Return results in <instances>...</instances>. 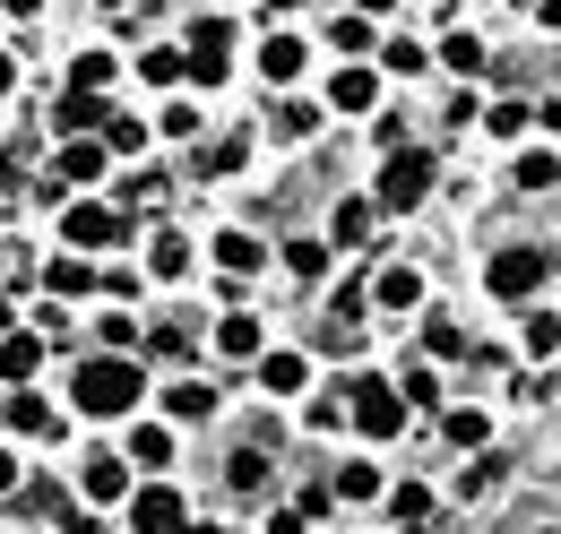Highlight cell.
I'll use <instances>...</instances> for the list:
<instances>
[{"mask_svg": "<svg viewBox=\"0 0 561 534\" xmlns=\"http://www.w3.org/2000/svg\"><path fill=\"white\" fill-rule=\"evenodd\" d=\"M0 491H18V457H0Z\"/></svg>", "mask_w": 561, "mask_h": 534, "instance_id": "cell-46", "label": "cell"}, {"mask_svg": "<svg viewBox=\"0 0 561 534\" xmlns=\"http://www.w3.org/2000/svg\"><path fill=\"white\" fill-rule=\"evenodd\" d=\"M545 251H527V242H510V251H501V259L484 267V285L492 293H501V302H527V293H536V285H545Z\"/></svg>", "mask_w": 561, "mask_h": 534, "instance_id": "cell-4", "label": "cell"}, {"mask_svg": "<svg viewBox=\"0 0 561 534\" xmlns=\"http://www.w3.org/2000/svg\"><path fill=\"white\" fill-rule=\"evenodd\" d=\"M104 147H130V155H139L147 130H139V121H104Z\"/></svg>", "mask_w": 561, "mask_h": 534, "instance_id": "cell-41", "label": "cell"}, {"mask_svg": "<svg viewBox=\"0 0 561 534\" xmlns=\"http://www.w3.org/2000/svg\"><path fill=\"white\" fill-rule=\"evenodd\" d=\"M380 61L398 69V78H423V44H407V35H398V44H389V53H380Z\"/></svg>", "mask_w": 561, "mask_h": 534, "instance_id": "cell-37", "label": "cell"}, {"mask_svg": "<svg viewBox=\"0 0 561 534\" xmlns=\"http://www.w3.org/2000/svg\"><path fill=\"white\" fill-rule=\"evenodd\" d=\"M260 78H268V86H294V78H302V35H268V44H260Z\"/></svg>", "mask_w": 561, "mask_h": 534, "instance_id": "cell-8", "label": "cell"}, {"mask_svg": "<svg viewBox=\"0 0 561 534\" xmlns=\"http://www.w3.org/2000/svg\"><path fill=\"white\" fill-rule=\"evenodd\" d=\"M44 285H53V293H87L95 276H87V259H53V267H44Z\"/></svg>", "mask_w": 561, "mask_h": 534, "instance_id": "cell-33", "label": "cell"}, {"mask_svg": "<svg viewBox=\"0 0 561 534\" xmlns=\"http://www.w3.org/2000/svg\"><path fill=\"white\" fill-rule=\"evenodd\" d=\"M122 233H130L122 207H61V242H70V251H104V242H122Z\"/></svg>", "mask_w": 561, "mask_h": 534, "instance_id": "cell-5", "label": "cell"}, {"mask_svg": "<svg viewBox=\"0 0 561 534\" xmlns=\"http://www.w3.org/2000/svg\"><path fill=\"white\" fill-rule=\"evenodd\" d=\"M398 388H407V405H432V397H440V380H432V371H407Z\"/></svg>", "mask_w": 561, "mask_h": 534, "instance_id": "cell-43", "label": "cell"}, {"mask_svg": "<svg viewBox=\"0 0 561 534\" xmlns=\"http://www.w3.org/2000/svg\"><path fill=\"white\" fill-rule=\"evenodd\" d=\"M233 491H242V500H260V483H268V457H260V449H233Z\"/></svg>", "mask_w": 561, "mask_h": 534, "instance_id": "cell-26", "label": "cell"}, {"mask_svg": "<svg viewBox=\"0 0 561 534\" xmlns=\"http://www.w3.org/2000/svg\"><path fill=\"white\" fill-rule=\"evenodd\" d=\"M371 95H380L371 69H337V78H329V113H371Z\"/></svg>", "mask_w": 561, "mask_h": 534, "instance_id": "cell-9", "label": "cell"}, {"mask_svg": "<svg viewBox=\"0 0 561 534\" xmlns=\"http://www.w3.org/2000/svg\"><path fill=\"white\" fill-rule=\"evenodd\" d=\"M0 9H9V18H35V9H44V0H0Z\"/></svg>", "mask_w": 561, "mask_h": 534, "instance_id": "cell-45", "label": "cell"}, {"mask_svg": "<svg viewBox=\"0 0 561 534\" xmlns=\"http://www.w3.org/2000/svg\"><path fill=\"white\" fill-rule=\"evenodd\" d=\"M423 345H432V353H467V336L449 328V320H432V328H423Z\"/></svg>", "mask_w": 561, "mask_h": 534, "instance_id": "cell-40", "label": "cell"}, {"mask_svg": "<svg viewBox=\"0 0 561 534\" xmlns=\"http://www.w3.org/2000/svg\"><path fill=\"white\" fill-rule=\"evenodd\" d=\"M104 9H130V0H104Z\"/></svg>", "mask_w": 561, "mask_h": 534, "instance_id": "cell-53", "label": "cell"}, {"mask_svg": "<svg viewBox=\"0 0 561 534\" xmlns=\"http://www.w3.org/2000/svg\"><path fill=\"white\" fill-rule=\"evenodd\" d=\"M9 422H18V431H53V405H44V397H18V405H9Z\"/></svg>", "mask_w": 561, "mask_h": 534, "instance_id": "cell-35", "label": "cell"}, {"mask_svg": "<svg viewBox=\"0 0 561 534\" xmlns=\"http://www.w3.org/2000/svg\"><path fill=\"white\" fill-rule=\"evenodd\" d=\"M216 353L251 362V353H260V320H251V311H225V320H216Z\"/></svg>", "mask_w": 561, "mask_h": 534, "instance_id": "cell-16", "label": "cell"}, {"mask_svg": "<svg viewBox=\"0 0 561 534\" xmlns=\"http://www.w3.org/2000/svg\"><path fill=\"white\" fill-rule=\"evenodd\" d=\"M130 526H139V534H173V526H182V491H164V483H147L139 500H130Z\"/></svg>", "mask_w": 561, "mask_h": 534, "instance_id": "cell-7", "label": "cell"}, {"mask_svg": "<svg viewBox=\"0 0 561 534\" xmlns=\"http://www.w3.org/2000/svg\"><path fill=\"white\" fill-rule=\"evenodd\" d=\"M251 164V138H216L208 155H199V182H225V173H242Z\"/></svg>", "mask_w": 561, "mask_h": 534, "instance_id": "cell-20", "label": "cell"}, {"mask_svg": "<svg viewBox=\"0 0 561 534\" xmlns=\"http://www.w3.org/2000/svg\"><path fill=\"white\" fill-rule=\"evenodd\" d=\"M95 173H104V147H95V138H70V147H61V164H53V182H61V190L95 182Z\"/></svg>", "mask_w": 561, "mask_h": 534, "instance_id": "cell-11", "label": "cell"}, {"mask_svg": "<svg viewBox=\"0 0 561 534\" xmlns=\"http://www.w3.org/2000/svg\"><path fill=\"white\" fill-rule=\"evenodd\" d=\"M78 483H87V500H122V491H130V466H122L113 449H95V457H87V474H78Z\"/></svg>", "mask_w": 561, "mask_h": 534, "instance_id": "cell-10", "label": "cell"}, {"mask_svg": "<svg viewBox=\"0 0 561 534\" xmlns=\"http://www.w3.org/2000/svg\"><path fill=\"white\" fill-rule=\"evenodd\" d=\"M225 44H233V18H199V26H191V44H182V53H225Z\"/></svg>", "mask_w": 561, "mask_h": 534, "instance_id": "cell-31", "label": "cell"}, {"mask_svg": "<svg viewBox=\"0 0 561 534\" xmlns=\"http://www.w3.org/2000/svg\"><path fill=\"white\" fill-rule=\"evenodd\" d=\"M484 121H492V138H518L527 121H536V104H518V95H510V104H492Z\"/></svg>", "mask_w": 561, "mask_h": 534, "instance_id": "cell-32", "label": "cell"}, {"mask_svg": "<svg viewBox=\"0 0 561 534\" xmlns=\"http://www.w3.org/2000/svg\"><path fill=\"white\" fill-rule=\"evenodd\" d=\"M346 405H354V431L363 440H398L407 431V397L389 380H346Z\"/></svg>", "mask_w": 561, "mask_h": 534, "instance_id": "cell-2", "label": "cell"}, {"mask_svg": "<svg viewBox=\"0 0 561 534\" xmlns=\"http://www.w3.org/2000/svg\"><path fill=\"white\" fill-rule=\"evenodd\" d=\"M61 534H104V526H61Z\"/></svg>", "mask_w": 561, "mask_h": 534, "instance_id": "cell-52", "label": "cell"}, {"mask_svg": "<svg viewBox=\"0 0 561 534\" xmlns=\"http://www.w3.org/2000/svg\"><path fill=\"white\" fill-rule=\"evenodd\" d=\"M285 9H294V0H260V18H285Z\"/></svg>", "mask_w": 561, "mask_h": 534, "instance_id": "cell-49", "label": "cell"}, {"mask_svg": "<svg viewBox=\"0 0 561 534\" xmlns=\"http://www.w3.org/2000/svg\"><path fill=\"white\" fill-rule=\"evenodd\" d=\"M260 259H268V251H260L251 233H216V267H225V276H251Z\"/></svg>", "mask_w": 561, "mask_h": 534, "instance_id": "cell-21", "label": "cell"}, {"mask_svg": "<svg viewBox=\"0 0 561 534\" xmlns=\"http://www.w3.org/2000/svg\"><path fill=\"white\" fill-rule=\"evenodd\" d=\"M95 121H104V95H95V86H70V95L53 104V130H95Z\"/></svg>", "mask_w": 561, "mask_h": 534, "instance_id": "cell-14", "label": "cell"}, {"mask_svg": "<svg viewBox=\"0 0 561 534\" xmlns=\"http://www.w3.org/2000/svg\"><path fill=\"white\" fill-rule=\"evenodd\" d=\"M371 216H380V199H337V216H329V233H337V242H363V233H371Z\"/></svg>", "mask_w": 561, "mask_h": 534, "instance_id": "cell-19", "label": "cell"}, {"mask_svg": "<svg viewBox=\"0 0 561 534\" xmlns=\"http://www.w3.org/2000/svg\"><path fill=\"white\" fill-rule=\"evenodd\" d=\"M389 518H398V534H432V491H423V483H398V491H389Z\"/></svg>", "mask_w": 561, "mask_h": 534, "instance_id": "cell-12", "label": "cell"}, {"mask_svg": "<svg viewBox=\"0 0 561 534\" xmlns=\"http://www.w3.org/2000/svg\"><path fill=\"white\" fill-rule=\"evenodd\" d=\"M139 78H147V86H173V78H182V53H173V44L139 53Z\"/></svg>", "mask_w": 561, "mask_h": 534, "instance_id": "cell-29", "label": "cell"}, {"mask_svg": "<svg viewBox=\"0 0 561 534\" xmlns=\"http://www.w3.org/2000/svg\"><path fill=\"white\" fill-rule=\"evenodd\" d=\"M484 431H492L484 414H449V440H458V449H484Z\"/></svg>", "mask_w": 561, "mask_h": 534, "instance_id": "cell-38", "label": "cell"}, {"mask_svg": "<svg viewBox=\"0 0 561 534\" xmlns=\"http://www.w3.org/2000/svg\"><path fill=\"white\" fill-rule=\"evenodd\" d=\"M268 534H302V509H277V518H268Z\"/></svg>", "mask_w": 561, "mask_h": 534, "instance_id": "cell-44", "label": "cell"}, {"mask_svg": "<svg viewBox=\"0 0 561 534\" xmlns=\"http://www.w3.org/2000/svg\"><path fill=\"white\" fill-rule=\"evenodd\" d=\"M440 61L458 69V78H476V69H484L492 53H484V44H476V35H449V44H440Z\"/></svg>", "mask_w": 561, "mask_h": 534, "instance_id": "cell-28", "label": "cell"}, {"mask_svg": "<svg viewBox=\"0 0 561 534\" xmlns=\"http://www.w3.org/2000/svg\"><path fill=\"white\" fill-rule=\"evenodd\" d=\"M329 44H337V53H371V18H363V9H354V18H337V26H329Z\"/></svg>", "mask_w": 561, "mask_h": 534, "instance_id": "cell-27", "label": "cell"}, {"mask_svg": "<svg viewBox=\"0 0 561 534\" xmlns=\"http://www.w3.org/2000/svg\"><path fill=\"white\" fill-rule=\"evenodd\" d=\"M545 26H561V0H545Z\"/></svg>", "mask_w": 561, "mask_h": 534, "instance_id": "cell-50", "label": "cell"}, {"mask_svg": "<svg viewBox=\"0 0 561 534\" xmlns=\"http://www.w3.org/2000/svg\"><path fill=\"white\" fill-rule=\"evenodd\" d=\"M9 86H18V61H9V53H0V95H9Z\"/></svg>", "mask_w": 561, "mask_h": 534, "instance_id": "cell-47", "label": "cell"}, {"mask_svg": "<svg viewBox=\"0 0 561 534\" xmlns=\"http://www.w3.org/2000/svg\"><path fill=\"white\" fill-rule=\"evenodd\" d=\"M70 86H95V95H104V86H113V53H78V61H70Z\"/></svg>", "mask_w": 561, "mask_h": 534, "instance_id": "cell-30", "label": "cell"}, {"mask_svg": "<svg viewBox=\"0 0 561 534\" xmlns=\"http://www.w3.org/2000/svg\"><path fill=\"white\" fill-rule=\"evenodd\" d=\"M354 9H363V18H380V9H398V0H354Z\"/></svg>", "mask_w": 561, "mask_h": 534, "instance_id": "cell-48", "label": "cell"}, {"mask_svg": "<svg viewBox=\"0 0 561 534\" xmlns=\"http://www.w3.org/2000/svg\"><path fill=\"white\" fill-rule=\"evenodd\" d=\"M371 302H380V311H415V302H423V276H415V267H380Z\"/></svg>", "mask_w": 561, "mask_h": 534, "instance_id": "cell-13", "label": "cell"}, {"mask_svg": "<svg viewBox=\"0 0 561 534\" xmlns=\"http://www.w3.org/2000/svg\"><path fill=\"white\" fill-rule=\"evenodd\" d=\"M285 276H294V285H320V276H329V242L294 233V242H285Z\"/></svg>", "mask_w": 561, "mask_h": 534, "instance_id": "cell-15", "label": "cell"}, {"mask_svg": "<svg viewBox=\"0 0 561 534\" xmlns=\"http://www.w3.org/2000/svg\"><path fill=\"white\" fill-rule=\"evenodd\" d=\"M561 345V320H527V353H553Z\"/></svg>", "mask_w": 561, "mask_h": 534, "instance_id": "cell-42", "label": "cell"}, {"mask_svg": "<svg viewBox=\"0 0 561 534\" xmlns=\"http://www.w3.org/2000/svg\"><path fill=\"white\" fill-rule=\"evenodd\" d=\"M432 199V155L423 147H389V164H380V207L389 216H407V207Z\"/></svg>", "mask_w": 561, "mask_h": 534, "instance_id": "cell-3", "label": "cell"}, {"mask_svg": "<svg viewBox=\"0 0 561 534\" xmlns=\"http://www.w3.org/2000/svg\"><path fill=\"white\" fill-rule=\"evenodd\" d=\"M329 491H337V500H371V491H380V474H371V466H346Z\"/></svg>", "mask_w": 561, "mask_h": 534, "instance_id": "cell-34", "label": "cell"}, {"mask_svg": "<svg viewBox=\"0 0 561 534\" xmlns=\"http://www.w3.org/2000/svg\"><path fill=\"white\" fill-rule=\"evenodd\" d=\"M311 130H320V104H311V95H277V104H268V138H277V147H302Z\"/></svg>", "mask_w": 561, "mask_h": 534, "instance_id": "cell-6", "label": "cell"}, {"mask_svg": "<svg viewBox=\"0 0 561 534\" xmlns=\"http://www.w3.org/2000/svg\"><path fill=\"white\" fill-rule=\"evenodd\" d=\"M302 380H311V362H302V353H260V388H268V397H294Z\"/></svg>", "mask_w": 561, "mask_h": 534, "instance_id": "cell-17", "label": "cell"}, {"mask_svg": "<svg viewBox=\"0 0 561 534\" xmlns=\"http://www.w3.org/2000/svg\"><path fill=\"white\" fill-rule=\"evenodd\" d=\"M70 397H78V414H104V422H113V414H130V405L147 397V371L130 353H95V362H78Z\"/></svg>", "mask_w": 561, "mask_h": 534, "instance_id": "cell-1", "label": "cell"}, {"mask_svg": "<svg viewBox=\"0 0 561 534\" xmlns=\"http://www.w3.org/2000/svg\"><path fill=\"white\" fill-rule=\"evenodd\" d=\"M139 345V320H104V353H130Z\"/></svg>", "mask_w": 561, "mask_h": 534, "instance_id": "cell-39", "label": "cell"}, {"mask_svg": "<svg viewBox=\"0 0 561 534\" xmlns=\"http://www.w3.org/2000/svg\"><path fill=\"white\" fill-rule=\"evenodd\" d=\"M147 353H191V328H182V320H164V328H147Z\"/></svg>", "mask_w": 561, "mask_h": 534, "instance_id": "cell-36", "label": "cell"}, {"mask_svg": "<svg viewBox=\"0 0 561 534\" xmlns=\"http://www.w3.org/2000/svg\"><path fill=\"white\" fill-rule=\"evenodd\" d=\"M130 466H173V431H156V422H147V431H130Z\"/></svg>", "mask_w": 561, "mask_h": 534, "instance_id": "cell-23", "label": "cell"}, {"mask_svg": "<svg viewBox=\"0 0 561 534\" xmlns=\"http://www.w3.org/2000/svg\"><path fill=\"white\" fill-rule=\"evenodd\" d=\"M147 267H156L164 285H182V276H191V242H182V233H156V242H147Z\"/></svg>", "mask_w": 561, "mask_h": 534, "instance_id": "cell-18", "label": "cell"}, {"mask_svg": "<svg viewBox=\"0 0 561 534\" xmlns=\"http://www.w3.org/2000/svg\"><path fill=\"white\" fill-rule=\"evenodd\" d=\"M518 190H561V155H518Z\"/></svg>", "mask_w": 561, "mask_h": 534, "instance_id": "cell-25", "label": "cell"}, {"mask_svg": "<svg viewBox=\"0 0 561 534\" xmlns=\"http://www.w3.org/2000/svg\"><path fill=\"white\" fill-rule=\"evenodd\" d=\"M35 362H44L35 336H0V380H35Z\"/></svg>", "mask_w": 561, "mask_h": 534, "instance_id": "cell-22", "label": "cell"}, {"mask_svg": "<svg viewBox=\"0 0 561 534\" xmlns=\"http://www.w3.org/2000/svg\"><path fill=\"white\" fill-rule=\"evenodd\" d=\"M173 534H225V526H173Z\"/></svg>", "mask_w": 561, "mask_h": 534, "instance_id": "cell-51", "label": "cell"}, {"mask_svg": "<svg viewBox=\"0 0 561 534\" xmlns=\"http://www.w3.org/2000/svg\"><path fill=\"white\" fill-rule=\"evenodd\" d=\"M164 405H173L182 422H199V414H216V388H199V380H173V388H164Z\"/></svg>", "mask_w": 561, "mask_h": 534, "instance_id": "cell-24", "label": "cell"}]
</instances>
